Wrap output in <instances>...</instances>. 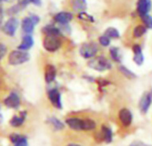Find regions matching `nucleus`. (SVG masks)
Returning a JSON list of instances; mask_svg holds the SVG:
<instances>
[{
    "label": "nucleus",
    "mask_w": 152,
    "mask_h": 146,
    "mask_svg": "<svg viewBox=\"0 0 152 146\" xmlns=\"http://www.w3.org/2000/svg\"><path fill=\"white\" fill-rule=\"evenodd\" d=\"M33 44H34L33 37L30 35H27L26 34L25 36H23L22 41L19 45L18 49L20 50V51H27V50H28V49H30L32 47Z\"/></svg>",
    "instance_id": "nucleus-15"
},
{
    "label": "nucleus",
    "mask_w": 152,
    "mask_h": 146,
    "mask_svg": "<svg viewBox=\"0 0 152 146\" xmlns=\"http://www.w3.org/2000/svg\"><path fill=\"white\" fill-rule=\"evenodd\" d=\"M47 123L52 126V128H53V130L55 131H60L62 130L64 128V124L58 119L54 118V117H51L47 120Z\"/></svg>",
    "instance_id": "nucleus-22"
},
{
    "label": "nucleus",
    "mask_w": 152,
    "mask_h": 146,
    "mask_svg": "<svg viewBox=\"0 0 152 146\" xmlns=\"http://www.w3.org/2000/svg\"><path fill=\"white\" fill-rule=\"evenodd\" d=\"M133 51H134V62L137 65H142L143 62V54L142 48L139 45H134L133 46Z\"/></svg>",
    "instance_id": "nucleus-17"
},
{
    "label": "nucleus",
    "mask_w": 152,
    "mask_h": 146,
    "mask_svg": "<svg viewBox=\"0 0 152 146\" xmlns=\"http://www.w3.org/2000/svg\"><path fill=\"white\" fill-rule=\"evenodd\" d=\"M129 146H151L149 145H145L142 142H135V143H133L132 145H130Z\"/></svg>",
    "instance_id": "nucleus-33"
},
{
    "label": "nucleus",
    "mask_w": 152,
    "mask_h": 146,
    "mask_svg": "<svg viewBox=\"0 0 152 146\" xmlns=\"http://www.w3.org/2000/svg\"><path fill=\"white\" fill-rule=\"evenodd\" d=\"M151 9V0H138L137 11L141 17L149 13Z\"/></svg>",
    "instance_id": "nucleus-10"
},
{
    "label": "nucleus",
    "mask_w": 152,
    "mask_h": 146,
    "mask_svg": "<svg viewBox=\"0 0 152 146\" xmlns=\"http://www.w3.org/2000/svg\"><path fill=\"white\" fill-rule=\"evenodd\" d=\"M29 60V54L25 51L15 50L12 51L8 55V62L11 65H20Z\"/></svg>",
    "instance_id": "nucleus-1"
},
{
    "label": "nucleus",
    "mask_w": 152,
    "mask_h": 146,
    "mask_svg": "<svg viewBox=\"0 0 152 146\" xmlns=\"http://www.w3.org/2000/svg\"><path fill=\"white\" fill-rule=\"evenodd\" d=\"M66 146H82L81 145H78V144H75V143H72V144H69Z\"/></svg>",
    "instance_id": "nucleus-36"
},
{
    "label": "nucleus",
    "mask_w": 152,
    "mask_h": 146,
    "mask_svg": "<svg viewBox=\"0 0 152 146\" xmlns=\"http://www.w3.org/2000/svg\"><path fill=\"white\" fill-rule=\"evenodd\" d=\"M110 54L111 59L114 62H121V54L119 53L118 48H117V47H111L110 49Z\"/></svg>",
    "instance_id": "nucleus-25"
},
{
    "label": "nucleus",
    "mask_w": 152,
    "mask_h": 146,
    "mask_svg": "<svg viewBox=\"0 0 152 146\" xmlns=\"http://www.w3.org/2000/svg\"><path fill=\"white\" fill-rule=\"evenodd\" d=\"M4 103L5 106H7L8 108H11V109H18L20 105V96L12 92L11 93L4 101Z\"/></svg>",
    "instance_id": "nucleus-9"
},
{
    "label": "nucleus",
    "mask_w": 152,
    "mask_h": 146,
    "mask_svg": "<svg viewBox=\"0 0 152 146\" xmlns=\"http://www.w3.org/2000/svg\"><path fill=\"white\" fill-rule=\"evenodd\" d=\"M80 54L86 59L94 58L98 53V45L95 43H86L80 47Z\"/></svg>",
    "instance_id": "nucleus-6"
},
{
    "label": "nucleus",
    "mask_w": 152,
    "mask_h": 146,
    "mask_svg": "<svg viewBox=\"0 0 152 146\" xmlns=\"http://www.w3.org/2000/svg\"><path fill=\"white\" fill-rule=\"evenodd\" d=\"M29 3H32V4H34L35 5H37V6L41 5V4H42L41 0H29Z\"/></svg>",
    "instance_id": "nucleus-34"
},
{
    "label": "nucleus",
    "mask_w": 152,
    "mask_h": 146,
    "mask_svg": "<svg viewBox=\"0 0 152 146\" xmlns=\"http://www.w3.org/2000/svg\"><path fill=\"white\" fill-rule=\"evenodd\" d=\"M43 45L46 51L53 53L60 49V47L61 46V41L58 37L45 36L43 41Z\"/></svg>",
    "instance_id": "nucleus-5"
},
{
    "label": "nucleus",
    "mask_w": 152,
    "mask_h": 146,
    "mask_svg": "<svg viewBox=\"0 0 152 146\" xmlns=\"http://www.w3.org/2000/svg\"><path fill=\"white\" fill-rule=\"evenodd\" d=\"M119 71L126 78L128 79H134L136 78L135 74L134 72H132L130 70H128L127 68H126L125 66H119Z\"/></svg>",
    "instance_id": "nucleus-27"
},
{
    "label": "nucleus",
    "mask_w": 152,
    "mask_h": 146,
    "mask_svg": "<svg viewBox=\"0 0 152 146\" xmlns=\"http://www.w3.org/2000/svg\"><path fill=\"white\" fill-rule=\"evenodd\" d=\"M48 98L51 102V103L57 109H61L62 104H61V94L57 88H53L48 92Z\"/></svg>",
    "instance_id": "nucleus-8"
},
{
    "label": "nucleus",
    "mask_w": 152,
    "mask_h": 146,
    "mask_svg": "<svg viewBox=\"0 0 152 146\" xmlns=\"http://www.w3.org/2000/svg\"><path fill=\"white\" fill-rule=\"evenodd\" d=\"M72 19H73V15L69 12H61L54 16L55 21H57L61 25H67Z\"/></svg>",
    "instance_id": "nucleus-12"
},
{
    "label": "nucleus",
    "mask_w": 152,
    "mask_h": 146,
    "mask_svg": "<svg viewBox=\"0 0 152 146\" xmlns=\"http://www.w3.org/2000/svg\"><path fill=\"white\" fill-rule=\"evenodd\" d=\"M118 125L120 128L124 129L128 128L132 125V122H133V114L131 111L126 107L121 108L118 111Z\"/></svg>",
    "instance_id": "nucleus-3"
},
{
    "label": "nucleus",
    "mask_w": 152,
    "mask_h": 146,
    "mask_svg": "<svg viewBox=\"0 0 152 146\" xmlns=\"http://www.w3.org/2000/svg\"><path fill=\"white\" fill-rule=\"evenodd\" d=\"M3 18H4L3 10H2V8L0 7V26H1V24H2V21H3Z\"/></svg>",
    "instance_id": "nucleus-35"
},
{
    "label": "nucleus",
    "mask_w": 152,
    "mask_h": 146,
    "mask_svg": "<svg viewBox=\"0 0 152 146\" xmlns=\"http://www.w3.org/2000/svg\"><path fill=\"white\" fill-rule=\"evenodd\" d=\"M2 120H3V118H2V115L0 114V123L2 122Z\"/></svg>",
    "instance_id": "nucleus-38"
},
{
    "label": "nucleus",
    "mask_w": 152,
    "mask_h": 146,
    "mask_svg": "<svg viewBox=\"0 0 152 146\" xmlns=\"http://www.w3.org/2000/svg\"><path fill=\"white\" fill-rule=\"evenodd\" d=\"M152 102V94L151 93H146L143 95V96L142 97L139 106L141 109V112L142 113H146L151 106Z\"/></svg>",
    "instance_id": "nucleus-11"
},
{
    "label": "nucleus",
    "mask_w": 152,
    "mask_h": 146,
    "mask_svg": "<svg viewBox=\"0 0 152 146\" xmlns=\"http://www.w3.org/2000/svg\"><path fill=\"white\" fill-rule=\"evenodd\" d=\"M21 9H22V7H21L20 4H16V5H13V6L10 7V8L7 10V12H8L9 15H13V14L18 13Z\"/></svg>",
    "instance_id": "nucleus-29"
},
{
    "label": "nucleus",
    "mask_w": 152,
    "mask_h": 146,
    "mask_svg": "<svg viewBox=\"0 0 152 146\" xmlns=\"http://www.w3.org/2000/svg\"><path fill=\"white\" fill-rule=\"evenodd\" d=\"M71 4L77 12H83L86 9V0H71Z\"/></svg>",
    "instance_id": "nucleus-23"
},
{
    "label": "nucleus",
    "mask_w": 152,
    "mask_h": 146,
    "mask_svg": "<svg viewBox=\"0 0 152 146\" xmlns=\"http://www.w3.org/2000/svg\"><path fill=\"white\" fill-rule=\"evenodd\" d=\"M99 42H100V44L102 46H108L110 44V38L108 37L107 36L103 35V36H102V37H99Z\"/></svg>",
    "instance_id": "nucleus-30"
},
{
    "label": "nucleus",
    "mask_w": 152,
    "mask_h": 146,
    "mask_svg": "<svg viewBox=\"0 0 152 146\" xmlns=\"http://www.w3.org/2000/svg\"><path fill=\"white\" fill-rule=\"evenodd\" d=\"M89 67L98 71H105L107 70H110L112 65L110 62L104 56H98L89 61Z\"/></svg>",
    "instance_id": "nucleus-2"
},
{
    "label": "nucleus",
    "mask_w": 152,
    "mask_h": 146,
    "mask_svg": "<svg viewBox=\"0 0 152 146\" xmlns=\"http://www.w3.org/2000/svg\"><path fill=\"white\" fill-rule=\"evenodd\" d=\"M10 140L13 144V146H28V140L26 136L18 134H12Z\"/></svg>",
    "instance_id": "nucleus-16"
},
{
    "label": "nucleus",
    "mask_w": 152,
    "mask_h": 146,
    "mask_svg": "<svg viewBox=\"0 0 152 146\" xmlns=\"http://www.w3.org/2000/svg\"><path fill=\"white\" fill-rule=\"evenodd\" d=\"M147 32V28L144 25H138L134 29V37L136 38L142 37Z\"/></svg>",
    "instance_id": "nucleus-24"
},
{
    "label": "nucleus",
    "mask_w": 152,
    "mask_h": 146,
    "mask_svg": "<svg viewBox=\"0 0 152 146\" xmlns=\"http://www.w3.org/2000/svg\"><path fill=\"white\" fill-rule=\"evenodd\" d=\"M12 0H0V2H12Z\"/></svg>",
    "instance_id": "nucleus-37"
},
{
    "label": "nucleus",
    "mask_w": 152,
    "mask_h": 146,
    "mask_svg": "<svg viewBox=\"0 0 152 146\" xmlns=\"http://www.w3.org/2000/svg\"><path fill=\"white\" fill-rule=\"evenodd\" d=\"M56 75H57V70H56V68L53 65L48 64V65L45 66V79L46 83H52L55 79Z\"/></svg>",
    "instance_id": "nucleus-13"
},
{
    "label": "nucleus",
    "mask_w": 152,
    "mask_h": 146,
    "mask_svg": "<svg viewBox=\"0 0 152 146\" xmlns=\"http://www.w3.org/2000/svg\"><path fill=\"white\" fill-rule=\"evenodd\" d=\"M43 33L45 34V36H53V37H60L61 35V31L59 28L53 26V25H46L42 29Z\"/></svg>",
    "instance_id": "nucleus-18"
},
{
    "label": "nucleus",
    "mask_w": 152,
    "mask_h": 146,
    "mask_svg": "<svg viewBox=\"0 0 152 146\" xmlns=\"http://www.w3.org/2000/svg\"><path fill=\"white\" fill-rule=\"evenodd\" d=\"M7 52V48L4 44H0V60H2L4 58V56L5 55Z\"/></svg>",
    "instance_id": "nucleus-32"
},
{
    "label": "nucleus",
    "mask_w": 152,
    "mask_h": 146,
    "mask_svg": "<svg viewBox=\"0 0 152 146\" xmlns=\"http://www.w3.org/2000/svg\"><path fill=\"white\" fill-rule=\"evenodd\" d=\"M26 116H27L26 112H20V116H13L10 120V125L12 127H13V128L20 127L21 125H23V123L25 121V119H26Z\"/></svg>",
    "instance_id": "nucleus-19"
},
{
    "label": "nucleus",
    "mask_w": 152,
    "mask_h": 146,
    "mask_svg": "<svg viewBox=\"0 0 152 146\" xmlns=\"http://www.w3.org/2000/svg\"><path fill=\"white\" fill-rule=\"evenodd\" d=\"M66 124L68 127L76 131H82V125H83V119L80 118H69L66 120Z\"/></svg>",
    "instance_id": "nucleus-14"
},
{
    "label": "nucleus",
    "mask_w": 152,
    "mask_h": 146,
    "mask_svg": "<svg viewBox=\"0 0 152 146\" xmlns=\"http://www.w3.org/2000/svg\"><path fill=\"white\" fill-rule=\"evenodd\" d=\"M18 20L15 19V18H10L4 25L3 27V30L4 32L10 36V37H12L15 35V32H16V29L18 28Z\"/></svg>",
    "instance_id": "nucleus-7"
},
{
    "label": "nucleus",
    "mask_w": 152,
    "mask_h": 146,
    "mask_svg": "<svg viewBox=\"0 0 152 146\" xmlns=\"http://www.w3.org/2000/svg\"><path fill=\"white\" fill-rule=\"evenodd\" d=\"M101 138L105 141L107 144L110 143L112 141V132L111 129L106 126V125H102L101 128Z\"/></svg>",
    "instance_id": "nucleus-20"
},
{
    "label": "nucleus",
    "mask_w": 152,
    "mask_h": 146,
    "mask_svg": "<svg viewBox=\"0 0 152 146\" xmlns=\"http://www.w3.org/2000/svg\"><path fill=\"white\" fill-rule=\"evenodd\" d=\"M78 18L80 20H85V21H94V17H92L91 15L87 14L86 12H80L78 13Z\"/></svg>",
    "instance_id": "nucleus-31"
},
{
    "label": "nucleus",
    "mask_w": 152,
    "mask_h": 146,
    "mask_svg": "<svg viewBox=\"0 0 152 146\" xmlns=\"http://www.w3.org/2000/svg\"><path fill=\"white\" fill-rule=\"evenodd\" d=\"M39 17L35 14H30L29 16L25 17L21 21V29L24 33L29 35L33 32L35 25L39 22Z\"/></svg>",
    "instance_id": "nucleus-4"
},
{
    "label": "nucleus",
    "mask_w": 152,
    "mask_h": 146,
    "mask_svg": "<svg viewBox=\"0 0 152 146\" xmlns=\"http://www.w3.org/2000/svg\"><path fill=\"white\" fill-rule=\"evenodd\" d=\"M96 122L93 119L86 118L83 119V125H82V131H92L96 128Z\"/></svg>",
    "instance_id": "nucleus-21"
},
{
    "label": "nucleus",
    "mask_w": 152,
    "mask_h": 146,
    "mask_svg": "<svg viewBox=\"0 0 152 146\" xmlns=\"http://www.w3.org/2000/svg\"><path fill=\"white\" fill-rule=\"evenodd\" d=\"M105 36H107L110 38H118L119 37V32L117 29L115 28H108L104 33Z\"/></svg>",
    "instance_id": "nucleus-26"
},
{
    "label": "nucleus",
    "mask_w": 152,
    "mask_h": 146,
    "mask_svg": "<svg viewBox=\"0 0 152 146\" xmlns=\"http://www.w3.org/2000/svg\"><path fill=\"white\" fill-rule=\"evenodd\" d=\"M142 20L143 21V23L145 24V27L148 29H152V16L146 14L144 16L142 17Z\"/></svg>",
    "instance_id": "nucleus-28"
}]
</instances>
